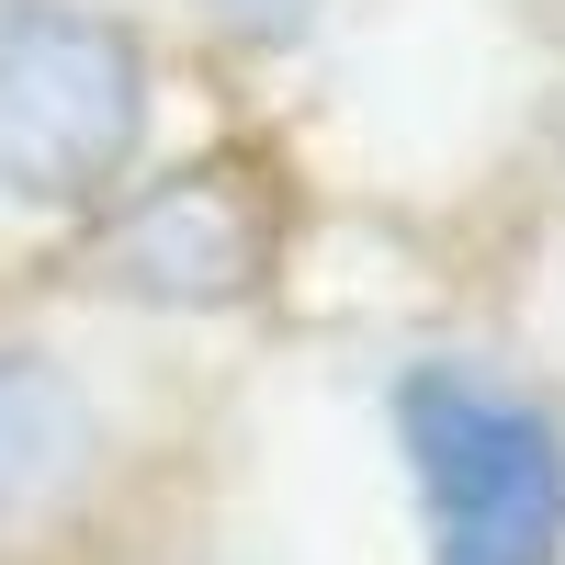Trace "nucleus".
I'll use <instances>...</instances> for the list:
<instances>
[{"mask_svg": "<svg viewBox=\"0 0 565 565\" xmlns=\"http://www.w3.org/2000/svg\"><path fill=\"white\" fill-rule=\"evenodd\" d=\"M396 452L430 521V565H565V430L487 362H418L396 385Z\"/></svg>", "mask_w": 565, "mask_h": 565, "instance_id": "f257e3e1", "label": "nucleus"}, {"mask_svg": "<svg viewBox=\"0 0 565 565\" xmlns=\"http://www.w3.org/2000/svg\"><path fill=\"white\" fill-rule=\"evenodd\" d=\"M148 45L90 0H0V193L79 215L114 204L148 148Z\"/></svg>", "mask_w": 565, "mask_h": 565, "instance_id": "f03ea898", "label": "nucleus"}, {"mask_svg": "<svg viewBox=\"0 0 565 565\" xmlns=\"http://www.w3.org/2000/svg\"><path fill=\"white\" fill-rule=\"evenodd\" d=\"M282 260V170L249 148L136 181L103 226V271L148 306H249Z\"/></svg>", "mask_w": 565, "mask_h": 565, "instance_id": "7ed1b4c3", "label": "nucleus"}, {"mask_svg": "<svg viewBox=\"0 0 565 565\" xmlns=\"http://www.w3.org/2000/svg\"><path fill=\"white\" fill-rule=\"evenodd\" d=\"M103 452V418L45 351H0V543L34 532L45 509H68V487Z\"/></svg>", "mask_w": 565, "mask_h": 565, "instance_id": "20e7f679", "label": "nucleus"}, {"mask_svg": "<svg viewBox=\"0 0 565 565\" xmlns=\"http://www.w3.org/2000/svg\"><path fill=\"white\" fill-rule=\"evenodd\" d=\"M238 12H282V0H238Z\"/></svg>", "mask_w": 565, "mask_h": 565, "instance_id": "39448f33", "label": "nucleus"}]
</instances>
